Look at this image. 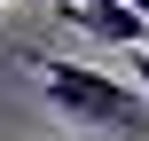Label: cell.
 I'll use <instances>...</instances> for the list:
<instances>
[{"instance_id": "1", "label": "cell", "mask_w": 149, "mask_h": 141, "mask_svg": "<svg viewBox=\"0 0 149 141\" xmlns=\"http://www.w3.org/2000/svg\"><path fill=\"white\" fill-rule=\"evenodd\" d=\"M24 63L39 71L47 110H63V118H79V126H94V133L149 141V94L134 78L118 86V71H94V63H71V55H39V47H24Z\"/></svg>"}, {"instance_id": "5", "label": "cell", "mask_w": 149, "mask_h": 141, "mask_svg": "<svg viewBox=\"0 0 149 141\" xmlns=\"http://www.w3.org/2000/svg\"><path fill=\"white\" fill-rule=\"evenodd\" d=\"M0 8H8V0H0Z\"/></svg>"}, {"instance_id": "4", "label": "cell", "mask_w": 149, "mask_h": 141, "mask_svg": "<svg viewBox=\"0 0 149 141\" xmlns=\"http://www.w3.org/2000/svg\"><path fill=\"white\" fill-rule=\"evenodd\" d=\"M134 8H141V16H149V0H134Z\"/></svg>"}, {"instance_id": "2", "label": "cell", "mask_w": 149, "mask_h": 141, "mask_svg": "<svg viewBox=\"0 0 149 141\" xmlns=\"http://www.w3.org/2000/svg\"><path fill=\"white\" fill-rule=\"evenodd\" d=\"M55 16L63 24H79L94 47H149V16L134 8V0H55Z\"/></svg>"}, {"instance_id": "3", "label": "cell", "mask_w": 149, "mask_h": 141, "mask_svg": "<svg viewBox=\"0 0 149 141\" xmlns=\"http://www.w3.org/2000/svg\"><path fill=\"white\" fill-rule=\"evenodd\" d=\"M126 78H134V86L149 94V47H126Z\"/></svg>"}]
</instances>
